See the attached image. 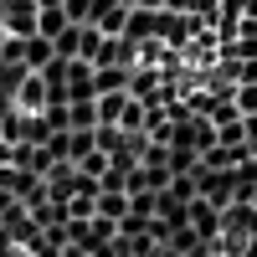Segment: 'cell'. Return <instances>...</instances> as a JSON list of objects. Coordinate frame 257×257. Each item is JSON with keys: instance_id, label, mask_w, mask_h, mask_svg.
I'll list each match as a JSON object with an SVG mask.
<instances>
[{"instance_id": "6da1fadb", "label": "cell", "mask_w": 257, "mask_h": 257, "mask_svg": "<svg viewBox=\"0 0 257 257\" xmlns=\"http://www.w3.org/2000/svg\"><path fill=\"white\" fill-rule=\"evenodd\" d=\"M0 26H6L11 36H36L41 0H0Z\"/></svg>"}, {"instance_id": "7a4b0ae2", "label": "cell", "mask_w": 257, "mask_h": 257, "mask_svg": "<svg viewBox=\"0 0 257 257\" xmlns=\"http://www.w3.org/2000/svg\"><path fill=\"white\" fill-rule=\"evenodd\" d=\"M16 108H21V113H47V108H52L47 77H41V72H26V82H21V93H16Z\"/></svg>"}, {"instance_id": "3957f363", "label": "cell", "mask_w": 257, "mask_h": 257, "mask_svg": "<svg viewBox=\"0 0 257 257\" xmlns=\"http://www.w3.org/2000/svg\"><path fill=\"white\" fill-rule=\"evenodd\" d=\"M57 62V41L47 36H26V72H47Z\"/></svg>"}, {"instance_id": "277c9868", "label": "cell", "mask_w": 257, "mask_h": 257, "mask_svg": "<svg viewBox=\"0 0 257 257\" xmlns=\"http://www.w3.org/2000/svg\"><path fill=\"white\" fill-rule=\"evenodd\" d=\"M72 26V16L62 11V6H41V26H36V36H47V41H57L62 31Z\"/></svg>"}, {"instance_id": "5b68a950", "label": "cell", "mask_w": 257, "mask_h": 257, "mask_svg": "<svg viewBox=\"0 0 257 257\" xmlns=\"http://www.w3.org/2000/svg\"><path fill=\"white\" fill-rule=\"evenodd\" d=\"M67 128H98V103H67Z\"/></svg>"}, {"instance_id": "8992f818", "label": "cell", "mask_w": 257, "mask_h": 257, "mask_svg": "<svg viewBox=\"0 0 257 257\" xmlns=\"http://www.w3.org/2000/svg\"><path fill=\"white\" fill-rule=\"evenodd\" d=\"M6 36H11V31H6V26H0V47H6Z\"/></svg>"}]
</instances>
